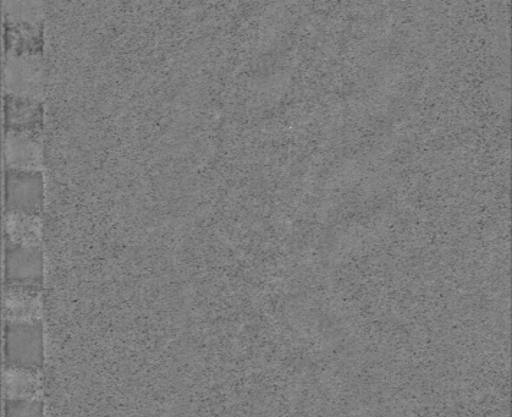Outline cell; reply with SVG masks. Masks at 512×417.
<instances>
[{"label": "cell", "mask_w": 512, "mask_h": 417, "mask_svg": "<svg viewBox=\"0 0 512 417\" xmlns=\"http://www.w3.org/2000/svg\"><path fill=\"white\" fill-rule=\"evenodd\" d=\"M5 168L42 170V129H5Z\"/></svg>", "instance_id": "5"}, {"label": "cell", "mask_w": 512, "mask_h": 417, "mask_svg": "<svg viewBox=\"0 0 512 417\" xmlns=\"http://www.w3.org/2000/svg\"><path fill=\"white\" fill-rule=\"evenodd\" d=\"M43 336V323L5 325V365L44 370Z\"/></svg>", "instance_id": "3"}, {"label": "cell", "mask_w": 512, "mask_h": 417, "mask_svg": "<svg viewBox=\"0 0 512 417\" xmlns=\"http://www.w3.org/2000/svg\"><path fill=\"white\" fill-rule=\"evenodd\" d=\"M5 129H42L41 101L5 95Z\"/></svg>", "instance_id": "8"}, {"label": "cell", "mask_w": 512, "mask_h": 417, "mask_svg": "<svg viewBox=\"0 0 512 417\" xmlns=\"http://www.w3.org/2000/svg\"><path fill=\"white\" fill-rule=\"evenodd\" d=\"M43 246L5 241V283L43 284Z\"/></svg>", "instance_id": "6"}, {"label": "cell", "mask_w": 512, "mask_h": 417, "mask_svg": "<svg viewBox=\"0 0 512 417\" xmlns=\"http://www.w3.org/2000/svg\"><path fill=\"white\" fill-rule=\"evenodd\" d=\"M41 216L5 212V241L11 244L42 246Z\"/></svg>", "instance_id": "9"}, {"label": "cell", "mask_w": 512, "mask_h": 417, "mask_svg": "<svg viewBox=\"0 0 512 417\" xmlns=\"http://www.w3.org/2000/svg\"><path fill=\"white\" fill-rule=\"evenodd\" d=\"M42 51L7 49L4 60V93L41 101L46 80Z\"/></svg>", "instance_id": "1"}, {"label": "cell", "mask_w": 512, "mask_h": 417, "mask_svg": "<svg viewBox=\"0 0 512 417\" xmlns=\"http://www.w3.org/2000/svg\"><path fill=\"white\" fill-rule=\"evenodd\" d=\"M5 417H44L43 402H5Z\"/></svg>", "instance_id": "10"}, {"label": "cell", "mask_w": 512, "mask_h": 417, "mask_svg": "<svg viewBox=\"0 0 512 417\" xmlns=\"http://www.w3.org/2000/svg\"><path fill=\"white\" fill-rule=\"evenodd\" d=\"M3 309L5 325L43 323V284L4 283Z\"/></svg>", "instance_id": "4"}, {"label": "cell", "mask_w": 512, "mask_h": 417, "mask_svg": "<svg viewBox=\"0 0 512 417\" xmlns=\"http://www.w3.org/2000/svg\"><path fill=\"white\" fill-rule=\"evenodd\" d=\"M43 192L42 170L5 168V212L41 216Z\"/></svg>", "instance_id": "2"}, {"label": "cell", "mask_w": 512, "mask_h": 417, "mask_svg": "<svg viewBox=\"0 0 512 417\" xmlns=\"http://www.w3.org/2000/svg\"><path fill=\"white\" fill-rule=\"evenodd\" d=\"M3 389L5 402H44L46 373L43 369L4 365Z\"/></svg>", "instance_id": "7"}]
</instances>
